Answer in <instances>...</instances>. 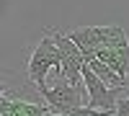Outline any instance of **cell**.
<instances>
[{
	"instance_id": "obj_8",
	"label": "cell",
	"mask_w": 129,
	"mask_h": 116,
	"mask_svg": "<svg viewBox=\"0 0 129 116\" xmlns=\"http://www.w3.org/2000/svg\"><path fill=\"white\" fill-rule=\"evenodd\" d=\"M85 62H88V67H90V70H93V72H95V75H98L109 88H114V90H126V88H129L126 80L119 78V75H116V72L106 65V62H101L98 57H85Z\"/></svg>"
},
{
	"instance_id": "obj_1",
	"label": "cell",
	"mask_w": 129,
	"mask_h": 116,
	"mask_svg": "<svg viewBox=\"0 0 129 116\" xmlns=\"http://www.w3.org/2000/svg\"><path fill=\"white\" fill-rule=\"evenodd\" d=\"M59 67H62V54H59V47L52 34H47L44 39L34 47L28 57V80L36 85V90L47 88V75L54 72L59 75Z\"/></svg>"
},
{
	"instance_id": "obj_9",
	"label": "cell",
	"mask_w": 129,
	"mask_h": 116,
	"mask_svg": "<svg viewBox=\"0 0 129 116\" xmlns=\"http://www.w3.org/2000/svg\"><path fill=\"white\" fill-rule=\"evenodd\" d=\"M114 116H129V98H121L116 103V113Z\"/></svg>"
},
{
	"instance_id": "obj_5",
	"label": "cell",
	"mask_w": 129,
	"mask_h": 116,
	"mask_svg": "<svg viewBox=\"0 0 129 116\" xmlns=\"http://www.w3.org/2000/svg\"><path fill=\"white\" fill-rule=\"evenodd\" d=\"M67 36L80 47L85 57H95V52L103 49V26H83V28H75Z\"/></svg>"
},
{
	"instance_id": "obj_2",
	"label": "cell",
	"mask_w": 129,
	"mask_h": 116,
	"mask_svg": "<svg viewBox=\"0 0 129 116\" xmlns=\"http://www.w3.org/2000/svg\"><path fill=\"white\" fill-rule=\"evenodd\" d=\"M41 96H44L47 101V106H49V113L52 116H67L72 111H78L85 106V96H83V90L78 88H72L67 80H62V78H54V83H52V88H41L39 90Z\"/></svg>"
},
{
	"instance_id": "obj_7",
	"label": "cell",
	"mask_w": 129,
	"mask_h": 116,
	"mask_svg": "<svg viewBox=\"0 0 129 116\" xmlns=\"http://www.w3.org/2000/svg\"><path fill=\"white\" fill-rule=\"evenodd\" d=\"M95 57L101 62H106L119 78L126 80V75H129V47H124V49H101V52H95Z\"/></svg>"
},
{
	"instance_id": "obj_6",
	"label": "cell",
	"mask_w": 129,
	"mask_h": 116,
	"mask_svg": "<svg viewBox=\"0 0 129 116\" xmlns=\"http://www.w3.org/2000/svg\"><path fill=\"white\" fill-rule=\"evenodd\" d=\"M0 116H52L49 106H39V103H28V101H18L10 98L8 93L0 96Z\"/></svg>"
},
{
	"instance_id": "obj_4",
	"label": "cell",
	"mask_w": 129,
	"mask_h": 116,
	"mask_svg": "<svg viewBox=\"0 0 129 116\" xmlns=\"http://www.w3.org/2000/svg\"><path fill=\"white\" fill-rule=\"evenodd\" d=\"M83 85H85V90H88V106H90V108L116 113V103L121 101V98H119L121 90L109 88V85H106V83L88 67V62H85V67H83Z\"/></svg>"
},
{
	"instance_id": "obj_3",
	"label": "cell",
	"mask_w": 129,
	"mask_h": 116,
	"mask_svg": "<svg viewBox=\"0 0 129 116\" xmlns=\"http://www.w3.org/2000/svg\"><path fill=\"white\" fill-rule=\"evenodd\" d=\"M49 34L54 36L57 47H59V54H62L59 75H54V78H62V80H67L72 88L83 90V67H85V54L80 52V47L75 44L70 36L59 34V31H49Z\"/></svg>"
}]
</instances>
